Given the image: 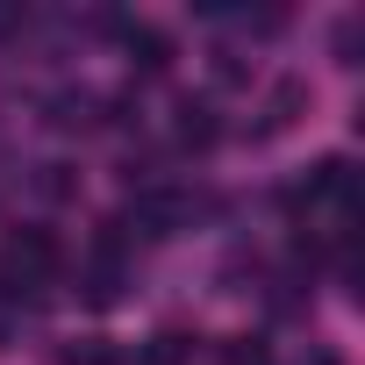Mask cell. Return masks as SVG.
I'll return each mask as SVG.
<instances>
[{"instance_id": "11", "label": "cell", "mask_w": 365, "mask_h": 365, "mask_svg": "<svg viewBox=\"0 0 365 365\" xmlns=\"http://www.w3.org/2000/svg\"><path fill=\"white\" fill-rule=\"evenodd\" d=\"M36 187H43V194H72V172H65V165H43Z\"/></svg>"}, {"instance_id": "4", "label": "cell", "mask_w": 365, "mask_h": 365, "mask_svg": "<svg viewBox=\"0 0 365 365\" xmlns=\"http://www.w3.org/2000/svg\"><path fill=\"white\" fill-rule=\"evenodd\" d=\"M122 43H129V65H143V72H165V65H172V36L150 29V22H129Z\"/></svg>"}, {"instance_id": "6", "label": "cell", "mask_w": 365, "mask_h": 365, "mask_svg": "<svg viewBox=\"0 0 365 365\" xmlns=\"http://www.w3.org/2000/svg\"><path fill=\"white\" fill-rule=\"evenodd\" d=\"M101 108H108L101 93L72 86V93H58V101H51V122H58V129H93V122H101Z\"/></svg>"}, {"instance_id": "5", "label": "cell", "mask_w": 365, "mask_h": 365, "mask_svg": "<svg viewBox=\"0 0 365 365\" xmlns=\"http://www.w3.org/2000/svg\"><path fill=\"white\" fill-rule=\"evenodd\" d=\"M301 108H308V86H301V79H279V86L265 93V122H258L251 136H279V129H287Z\"/></svg>"}, {"instance_id": "12", "label": "cell", "mask_w": 365, "mask_h": 365, "mask_svg": "<svg viewBox=\"0 0 365 365\" xmlns=\"http://www.w3.org/2000/svg\"><path fill=\"white\" fill-rule=\"evenodd\" d=\"M215 79H230V86H237V79H244V58H237V51H215Z\"/></svg>"}, {"instance_id": "3", "label": "cell", "mask_w": 365, "mask_h": 365, "mask_svg": "<svg viewBox=\"0 0 365 365\" xmlns=\"http://www.w3.org/2000/svg\"><path fill=\"white\" fill-rule=\"evenodd\" d=\"M172 136L187 143V150H208V143L222 136V122H215V108H208V101H194V93H187V101L172 108Z\"/></svg>"}, {"instance_id": "7", "label": "cell", "mask_w": 365, "mask_h": 365, "mask_svg": "<svg viewBox=\"0 0 365 365\" xmlns=\"http://www.w3.org/2000/svg\"><path fill=\"white\" fill-rule=\"evenodd\" d=\"M58 365H115V344L108 336H79V344L58 351Z\"/></svg>"}, {"instance_id": "9", "label": "cell", "mask_w": 365, "mask_h": 365, "mask_svg": "<svg viewBox=\"0 0 365 365\" xmlns=\"http://www.w3.org/2000/svg\"><path fill=\"white\" fill-rule=\"evenodd\" d=\"M358 36H365V15H336V29H329L336 65H358Z\"/></svg>"}, {"instance_id": "8", "label": "cell", "mask_w": 365, "mask_h": 365, "mask_svg": "<svg viewBox=\"0 0 365 365\" xmlns=\"http://www.w3.org/2000/svg\"><path fill=\"white\" fill-rule=\"evenodd\" d=\"M150 365H187L194 358V336H179V329H165V336H150V351H143Z\"/></svg>"}, {"instance_id": "1", "label": "cell", "mask_w": 365, "mask_h": 365, "mask_svg": "<svg viewBox=\"0 0 365 365\" xmlns=\"http://www.w3.org/2000/svg\"><path fill=\"white\" fill-rule=\"evenodd\" d=\"M51 279H58V237L51 230H8V244H0V287L43 294Z\"/></svg>"}, {"instance_id": "2", "label": "cell", "mask_w": 365, "mask_h": 365, "mask_svg": "<svg viewBox=\"0 0 365 365\" xmlns=\"http://www.w3.org/2000/svg\"><path fill=\"white\" fill-rule=\"evenodd\" d=\"M122 251H93L86 265H79V301H93V308H115L122 301Z\"/></svg>"}, {"instance_id": "10", "label": "cell", "mask_w": 365, "mask_h": 365, "mask_svg": "<svg viewBox=\"0 0 365 365\" xmlns=\"http://www.w3.org/2000/svg\"><path fill=\"white\" fill-rule=\"evenodd\" d=\"M22 22H29V8H22V0H0V43H8Z\"/></svg>"}]
</instances>
